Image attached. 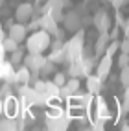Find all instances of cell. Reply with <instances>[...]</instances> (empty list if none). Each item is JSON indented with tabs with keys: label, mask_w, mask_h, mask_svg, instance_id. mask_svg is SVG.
I'll return each mask as SVG.
<instances>
[{
	"label": "cell",
	"mask_w": 129,
	"mask_h": 131,
	"mask_svg": "<svg viewBox=\"0 0 129 131\" xmlns=\"http://www.w3.org/2000/svg\"><path fill=\"white\" fill-rule=\"evenodd\" d=\"M17 92H19L20 103H22V105H26V107H46V105H48L46 96L42 94V92H39L35 87L30 85V83L19 85Z\"/></svg>",
	"instance_id": "cell-1"
},
{
	"label": "cell",
	"mask_w": 129,
	"mask_h": 131,
	"mask_svg": "<svg viewBox=\"0 0 129 131\" xmlns=\"http://www.w3.org/2000/svg\"><path fill=\"white\" fill-rule=\"evenodd\" d=\"M26 50L28 52H33V54H44V50L50 48V42H52V35L46 31V30H35L31 31L28 37H26Z\"/></svg>",
	"instance_id": "cell-2"
},
{
	"label": "cell",
	"mask_w": 129,
	"mask_h": 131,
	"mask_svg": "<svg viewBox=\"0 0 129 131\" xmlns=\"http://www.w3.org/2000/svg\"><path fill=\"white\" fill-rule=\"evenodd\" d=\"M70 115L68 111H63V113H46L44 116V127L50 129V131H66L68 126H70Z\"/></svg>",
	"instance_id": "cell-3"
},
{
	"label": "cell",
	"mask_w": 129,
	"mask_h": 131,
	"mask_svg": "<svg viewBox=\"0 0 129 131\" xmlns=\"http://www.w3.org/2000/svg\"><path fill=\"white\" fill-rule=\"evenodd\" d=\"M83 48H85V37H83V30L76 31V35L72 39H68L65 42V50H66V57H68V63L74 61L76 57H79L83 54Z\"/></svg>",
	"instance_id": "cell-4"
},
{
	"label": "cell",
	"mask_w": 129,
	"mask_h": 131,
	"mask_svg": "<svg viewBox=\"0 0 129 131\" xmlns=\"http://www.w3.org/2000/svg\"><path fill=\"white\" fill-rule=\"evenodd\" d=\"M83 13L79 9H70V11H65V17H63V28L70 33H76L83 30Z\"/></svg>",
	"instance_id": "cell-5"
},
{
	"label": "cell",
	"mask_w": 129,
	"mask_h": 131,
	"mask_svg": "<svg viewBox=\"0 0 129 131\" xmlns=\"http://www.w3.org/2000/svg\"><path fill=\"white\" fill-rule=\"evenodd\" d=\"M33 87L39 91V92H42L46 96V100H52V98H57L59 96V87L52 81V80H35L33 81Z\"/></svg>",
	"instance_id": "cell-6"
},
{
	"label": "cell",
	"mask_w": 129,
	"mask_h": 131,
	"mask_svg": "<svg viewBox=\"0 0 129 131\" xmlns=\"http://www.w3.org/2000/svg\"><path fill=\"white\" fill-rule=\"evenodd\" d=\"M46 61H48V57H44V54H33V52H28V54L24 56L22 63L31 70V74H39Z\"/></svg>",
	"instance_id": "cell-7"
},
{
	"label": "cell",
	"mask_w": 129,
	"mask_h": 131,
	"mask_svg": "<svg viewBox=\"0 0 129 131\" xmlns=\"http://www.w3.org/2000/svg\"><path fill=\"white\" fill-rule=\"evenodd\" d=\"M92 26L98 30V33L100 31H109L111 26H113V19H111V15L105 9H98L92 15Z\"/></svg>",
	"instance_id": "cell-8"
},
{
	"label": "cell",
	"mask_w": 129,
	"mask_h": 131,
	"mask_svg": "<svg viewBox=\"0 0 129 131\" xmlns=\"http://www.w3.org/2000/svg\"><path fill=\"white\" fill-rule=\"evenodd\" d=\"M42 13L52 15L57 22H63L65 17V6L59 2V0H44V6H42ZM41 13V15H42Z\"/></svg>",
	"instance_id": "cell-9"
},
{
	"label": "cell",
	"mask_w": 129,
	"mask_h": 131,
	"mask_svg": "<svg viewBox=\"0 0 129 131\" xmlns=\"http://www.w3.org/2000/svg\"><path fill=\"white\" fill-rule=\"evenodd\" d=\"M20 100L17 98V96L9 94V96H6L4 98V116H9V118H17L20 115Z\"/></svg>",
	"instance_id": "cell-10"
},
{
	"label": "cell",
	"mask_w": 129,
	"mask_h": 131,
	"mask_svg": "<svg viewBox=\"0 0 129 131\" xmlns=\"http://www.w3.org/2000/svg\"><path fill=\"white\" fill-rule=\"evenodd\" d=\"M33 15H35V6L31 2H22V4L17 6V9H15V20L26 24Z\"/></svg>",
	"instance_id": "cell-11"
},
{
	"label": "cell",
	"mask_w": 129,
	"mask_h": 131,
	"mask_svg": "<svg viewBox=\"0 0 129 131\" xmlns=\"http://www.w3.org/2000/svg\"><path fill=\"white\" fill-rule=\"evenodd\" d=\"M111 68H113V56L109 54H103L101 57H98V63H96V74L100 78H109L111 74Z\"/></svg>",
	"instance_id": "cell-12"
},
{
	"label": "cell",
	"mask_w": 129,
	"mask_h": 131,
	"mask_svg": "<svg viewBox=\"0 0 129 131\" xmlns=\"http://www.w3.org/2000/svg\"><path fill=\"white\" fill-rule=\"evenodd\" d=\"M7 35L13 37L17 42H24L28 37V28H26L24 22H13L9 28H7Z\"/></svg>",
	"instance_id": "cell-13"
},
{
	"label": "cell",
	"mask_w": 129,
	"mask_h": 131,
	"mask_svg": "<svg viewBox=\"0 0 129 131\" xmlns=\"http://www.w3.org/2000/svg\"><path fill=\"white\" fill-rule=\"evenodd\" d=\"M94 109H96V116L98 118H103V120L111 118V109H109V105H107V102H105L103 96L94 94Z\"/></svg>",
	"instance_id": "cell-14"
},
{
	"label": "cell",
	"mask_w": 129,
	"mask_h": 131,
	"mask_svg": "<svg viewBox=\"0 0 129 131\" xmlns=\"http://www.w3.org/2000/svg\"><path fill=\"white\" fill-rule=\"evenodd\" d=\"M109 42H111L109 31H100V35H98L96 42H94V56H96V57H101L103 54H105Z\"/></svg>",
	"instance_id": "cell-15"
},
{
	"label": "cell",
	"mask_w": 129,
	"mask_h": 131,
	"mask_svg": "<svg viewBox=\"0 0 129 131\" xmlns=\"http://www.w3.org/2000/svg\"><path fill=\"white\" fill-rule=\"evenodd\" d=\"M39 20H41V28H42V30H46L50 35H54L55 30L59 28V22H57L52 15H48V13H42V15L39 17Z\"/></svg>",
	"instance_id": "cell-16"
},
{
	"label": "cell",
	"mask_w": 129,
	"mask_h": 131,
	"mask_svg": "<svg viewBox=\"0 0 129 131\" xmlns=\"http://www.w3.org/2000/svg\"><path fill=\"white\" fill-rule=\"evenodd\" d=\"M103 87V78H100L98 74H89L87 76V91L92 94H100Z\"/></svg>",
	"instance_id": "cell-17"
},
{
	"label": "cell",
	"mask_w": 129,
	"mask_h": 131,
	"mask_svg": "<svg viewBox=\"0 0 129 131\" xmlns=\"http://www.w3.org/2000/svg\"><path fill=\"white\" fill-rule=\"evenodd\" d=\"M24 83H31V70L26 65L17 68V85H24Z\"/></svg>",
	"instance_id": "cell-18"
},
{
	"label": "cell",
	"mask_w": 129,
	"mask_h": 131,
	"mask_svg": "<svg viewBox=\"0 0 129 131\" xmlns=\"http://www.w3.org/2000/svg\"><path fill=\"white\" fill-rule=\"evenodd\" d=\"M15 129H19L17 118H9V116L0 118V131H15Z\"/></svg>",
	"instance_id": "cell-19"
},
{
	"label": "cell",
	"mask_w": 129,
	"mask_h": 131,
	"mask_svg": "<svg viewBox=\"0 0 129 131\" xmlns=\"http://www.w3.org/2000/svg\"><path fill=\"white\" fill-rule=\"evenodd\" d=\"M24 56H26V52H24V48H17V50H13L11 52V56H9V61L13 65H20L22 61H24Z\"/></svg>",
	"instance_id": "cell-20"
},
{
	"label": "cell",
	"mask_w": 129,
	"mask_h": 131,
	"mask_svg": "<svg viewBox=\"0 0 129 131\" xmlns=\"http://www.w3.org/2000/svg\"><path fill=\"white\" fill-rule=\"evenodd\" d=\"M54 72H55V63H52V61L48 59L46 63H44V67L41 68L39 74H41L42 78H48V76H54Z\"/></svg>",
	"instance_id": "cell-21"
},
{
	"label": "cell",
	"mask_w": 129,
	"mask_h": 131,
	"mask_svg": "<svg viewBox=\"0 0 129 131\" xmlns=\"http://www.w3.org/2000/svg\"><path fill=\"white\" fill-rule=\"evenodd\" d=\"M2 45H4V48H6V52H9V54H11L13 50H17V48H19V45H20V42H17L13 37H9V35H7V37H4Z\"/></svg>",
	"instance_id": "cell-22"
},
{
	"label": "cell",
	"mask_w": 129,
	"mask_h": 131,
	"mask_svg": "<svg viewBox=\"0 0 129 131\" xmlns=\"http://www.w3.org/2000/svg\"><path fill=\"white\" fill-rule=\"evenodd\" d=\"M65 85H66L72 92H77V91H79V87H81V81H79V78L70 76V80H66V83H65Z\"/></svg>",
	"instance_id": "cell-23"
},
{
	"label": "cell",
	"mask_w": 129,
	"mask_h": 131,
	"mask_svg": "<svg viewBox=\"0 0 129 131\" xmlns=\"http://www.w3.org/2000/svg\"><path fill=\"white\" fill-rule=\"evenodd\" d=\"M105 122H107V120L94 116V120L90 122V126H87V127H89V129H94V131H101L103 127H105Z\"/></svg>",
	"instance_id": "cell-24"
},
{
	"label": "cell",
	"mask_w": 129,
	"mask_h": 131,
	"mask_svg": "<svg viewBox=\"0 0 129 131\" xmlns=\"http://www.w3.org/2000/svg\"><path fill=\"white\" fill-rule=\"evenodd\" d=\"M52 81H54L57 87H63L65 83H66V74L65 72H54V76H52Z\"/></svg>",
	"instance_id": "cell-25"
},
{
	"label": "cell",
	"mask_w": 129,
	"mask_h": 131,
	"mask_svg": "<svg viewBox=\"0 0 129 131\" xmlns=\"http://www.w3.org/2000/svg\"><path fill=\"white\" fill-rule=\"evenodd\" d=\"M120 76H118V80H120V83L124 85V89L125 87H129V65L127 67H124V68H120Z\"/></svg>",
	"instance_id": "cell-26"
},
{
	"label": "cell",
	"mask_w": 129,
	"mask_h": 131,
	"mask_svg": "<svg viewBox=\"0 0 129 131\" xmlns=\"http://www.w3.org/2000/svg\"><path fill=\"white\" fill-rule=\"evenodd\" d=\"M9 94H13V85L11 83H7V81H4L2 83V87H0V98H6V96H9Z\"/></svg>",
	"instance_id": "cell-27"
},
{
	"label": "cell",
	"mask_w": 129,
	"mask_h": 131,
	"mask_svg": "<svg viewBox=\"0 0 129 131\" xmlns=\"http://www.w3.org/2000/svg\"><path fill=\"white\" fill-rule=\"evenodd\" d=\"M116 50H120V41H118V39H111L109 46H107V50H105V54L114 56V54H116Z\"/></svg>",
	"instance_id": "cell-28"
},
{
	"label": "cell",
	"mask_w": 129,
	"mask_h": 131,
	"mask_svg": "<svg viewBox=\"0 0 129 131\" xmlns=\"http://www.w3.org/2000/svg\"><path fill=\"white\" fill-rule=\"evenodd\" d=\"M129 65V54H125V52H120V56L116 59V67L118 68H124Z\"/></svg>",
	"instance_id": "cell-29"
},
{
	"label": "cell",
	"mask_w": 129,
	"mask_h": 131,
	"mask_svg": "<svg viewBox=\"0 0 129 131\" xmlns=\"http://www.w3.org/2000/svg\"><path fill=\"white\" fill-rule=\"evenodd\" d=\"M72 94H74V92H72L70 89H68L66 85H63V87H59V98H61V100H68V98H70Z\"/></svg>",
	"instance_id": "cell-30"
},
{
	"label": "cell",
	"mask_w": 129,
	"mask_h": 131,
	"mask_svg": "<svg viewBox=\"0 0 129 131\" xmlns=\"http://www.w3.org/2000/svg\"><path fill=\"white\" fill-rule=\"evenodd\" d=\"M122 113H129V87L124 91V102H122Z\"/></svg>",
	"instance_id": "cell-31"
},
{
	"label": "cell",
	"mask_w": 129,
	"mask_h": 131,
	"mask_svg": "<svg viewBox=\"0 0 129 131\" xmlns=\"http://www.w3.org/2000/svg\"><path fill=\"white\" fill-rule=\"evenodd\" d=\"M120 52H125V54H129V37H125L124 41H120Z\"/></svg>",
	"instance_id": "cell-32"
},
{
	"label": "cell",
	"mask_w": 129,
	"mask_h": 131,
	"mask_svg": "<svg viewBox=\"0 0 129 131\" xmlns=\"http://www.w3.org/2000/svg\"><path fill=\"white\" fill-rule=\"evenodd\" d=\"M65 31H66L65 28H57V30H55V33H54V37H55V39H59V41H65Z\"/></svg>",
	"instance_id": "cell-33"
},
{
	"label": "cell",
	"mask_w": 129,
	"mask_h": 131,
	"mask_svg": "<svg viewBox=\"0 0 129 131\" xmlns=\"http://www.w3.org/2000/svg\"><path fill=\"white\" fill-rule=\"evenodd\" d=\"M111 4H113L114 9H120L122 6H125V4H127V0H111Z\"/></svg>",
	"instance_id": "cell-34"
},
{
	"label": "cell",
	"mask_w": 129,
	"mask_h": 131,
	"mask_svg": "<svg viewBox=\"0 0 129 131\" xmlns=\"http://www.w3.org/2000/svg\"><path fill=\"white\" fill-rule=\"evenodd\" d=\"M83 26H92V17L90 15H83Z\"/></svg>",
	"instance_id": "cell-35"
},
{
	"label": "cell",
	"mask_w": 129,
	"mask_h": 131,
	"mask_svg": "<svg viewBox=\"0 0 129 131\" xmlns=\"http://www.w3.org/2000/svg\"><path fill=\"white\" fill-rule=\"evenodd\" d=\"M4 72H6V67H4V59H0V81H4Z\"/></svg>",
	"instance_id": "cell-36"
},
{
	"label": "cell",
	"mask_w": 129,
	"mask_h": 131,
	"mask_svg": "<svg viewBox=\"0 0 129 131\" xmlns=\"http://www.w3.org/2000/svg\"><path fill=\"white\" fill-rule=\"evenodd\" d=\"M63 6H65V9H68V7H72V0H59Z\"/></svg>",
	"instance_id": "cell-37"
},
{
	"label": "cell",
	"mask_w": 129,
	"mask_h": 131,
	"mask_svg": "<svg viewBox=\"0 0 129 131\" xmlns=\"http://www.w3.org/2000/svg\"><path fill=\"white\" fill-rule=\"evenodd\" d=\"M4 54H6V48L2 45V41H0V59H4Z\"/></svg>",
	"instance_id": "cell-38"
},
{
	"label": "cell",
	"mask_w": 129,
	"mask_h": 131,
	"mask_svg": "<svg viewBox=\"0 0 129 131\" xmlns=\"http://www.w3.org/2000/svg\"><path fill=\"white\" fill-rule=\"evenodd\" d=\"M4 37H6V31H4L2 26H0V41H4Z\"/></svg>",
	"instance_id": "cell-39"
},
{
	"label": "cell",
	"mask_w": 129,
	"mask_h": 131,
	"mask_svg": "<svg viewBox=\"0 0 129 131\" xmlns=\"http://www.w3.org/2000/svg\"><path fill=\"white\" fill-rule=\"evenodd\" d=\"M0 115H4V100L0 98Z\"/></svg>",
	"instance_id": "cell-40"
},
{
	"label": "cell",
	"mask_w": 129,
	"mask_h": 131,
	"mask_svg": "<svg viewBox=\"0 0 129 131\" xmlns=\"http://www.w3.org/2000/svg\"><path fill=\"white\" fill-rule=\"evenodd\" d=\"M37 2H41V0H37Z\"/></svg>",
	"instance_id": "cell-41"
}]
</instances>
